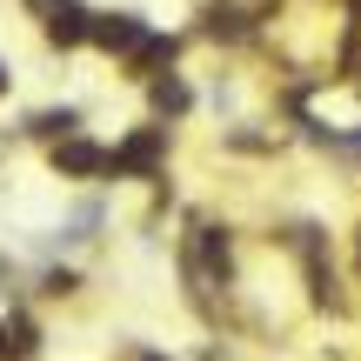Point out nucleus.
<instances>
[{"label": "nucleus", "instance_id": "nucleus-9", "mask_svg": "<svg viewBox=\"0 0 361 361\" xmlns=\"http://www.w3.org/2000/svg\"><path fill=\"white\" fill-rule=\"evenodd\" d=\"M141 361H168V355H141Z\"/></svg>", "mask_w": 361, "mask_h": 361}, {"label": "nucleus", "instance_id": "nucleus-4", "mask_svg": "<svg viewBox=\"0 0 361 361\" xmlns=\"http://www.w3.org/2000/svg\"><path fill=\"white\" fill-rule=\"evenodd\" d=\"M54 168H67V174H101L107 154L94 141H67V147H54Z\"/></svg>", "mask_w": 361, "mask_h": 361}, {"label": "nucleus", "instance_id": "nucleus-2", "mask_svg": "<svg viewBox=\"0 0 361 361\" xmlns=\"http://www.w3.org/2000/svg\"><path fill=\"white\" fill-rule=\"evenodd\" d=\"M161 147H168V128H141L121 154H107V168H121V174H154Z\"/></svg>", "mask_w": 361, "mask_h": 361}, {"label": "nucleus", "instance_id": "nucleus-6", "mask_svg": "<svg viewBox=\"0 0 361 361\" xmlns=\"http://www.w3.org/2000/svg\"><path fill=\"white\" fill-rule=\"evenodd\" d=\"M67 128H74V107H61V114H40V121H34V134H67Z\"/></svg>", "mask_w": 361, "mask_h": 361}, {"label": "nucleus", "instance_id": "nucleus-7", "mask_svg": "<svg viewBox=\"0 0 361 361\" xmlns=\"http://www.w3.org/2000/svg\"><path fill=\"white\" fill-rule=\"evenodd\" d=\"M0 361H7V322H0Z\"/></svg>", "mask_w": 361, "mask_h": 361}, {"label": "nucleus", "instance_id": "nucleus-1", "mask_svg": "<svg viewBox=\"0 0 361 361\" xmlns=\"http://www.w3.org/2000/svg\"><path fill=\"white\" fill-rule=\"evenodd\" d=\"M87 40H101V47H114V54H128V61H134V54H141L154 34H147L134 13H107V20H94V27H87Z\"/></svg>", "mask_w": 361, "mask_h": 361}, {"label": "nucleus", "instance_id": "nucleus-5", "mask_svg": "<svg viewBox=\"0 0 361 361\" xmlns=\"http://www.w3.org/2000/svg\"><path fill=\"white\" fill-rule=\"evenodd\" d=\"M154 107H168V114H180V107H188V87H180L174 74H168V80H154Z\"/></svg>", "mask_w": 361, "mask_h": 361}, {"label": "nucleus", "instance_id": "nucleus-8", "mask_svg": "<svg viewBox=\"0 0 361 361\" xmlns=\"http://www.w3.org/2000/svg\"><path fill=\"white\" fill-rule=\"evenodd\" d=\"M0 94H7V67H0Z\"/></svg>", "mask_w": 361, "mask_h": 361}, {"label": "nucleus", "instance_id": "nucleus-3", "mask_svg": "<svg viewBox=\"0 0 361 361\" xmlns=\"http://www.w3.org/2000/svg\"><path fill=\"white\" fill-rule=\"evenodd\" d=\"M87 7L80 0H47V40H61V47H80L87 40Z\"/></svg>", "mask_w": 361, "mask_h": 361}]
</instances>
